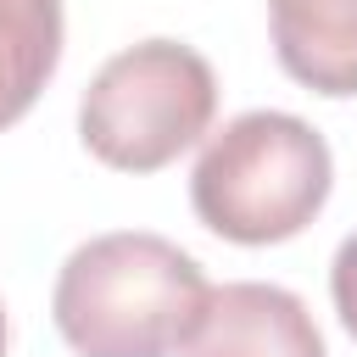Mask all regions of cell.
<instances>
[{
	"label": "cell",
	"instance_id": "52a82bcc",
	"mask_svg": "<svg viewBox=\"0 0 357 357\" xmlns=\"http://www.w3.org/2000/svg\"><path fill=\"white\" fill-rule=\"evenodd\" d=\"M329 296H335V312H340L346 335H357V234H346V240H340V251H335Z\"/></svg>",
	"mask_w": 357,
	"mask_h": 357
},
{
	"label": "cell",
	"instance_id": "6da1fadb",
	"mask_svg": "<svg viewBox=\"0 0 357 357\" xmlns=\"http://www.w3.org/2000/svg\"><path fill=\"white\" fill-rule=\"evenodd\" d=\"M206 273L162 234H95L56 273V329L78 357H173L206 312Z\"/></svg>",
	"mask_w": 357,
	"mask_h": 357
},
{
	"label": "cell",
	"instance_id": "3957f363",
	"mask_svg": "<svg viewBox=\"0 0 357 357\" xmlns=\"http://www.w3.org/2000/svg\"><path fill=\"white\" fill-rule=\"evenodd\" d=\"M212 112L218 78L206 56L178 39H139L89 78L78 100V134L106 167L156 173L212 128Z\"/></svg>",
	"mask_w": 357,
	"mask_h": 357
},
{
	"label": "cell",
	"instance_id": "ba28073f",
	"mask_svg": "<svg viewBox=\"0 0 357 357\" xmlns=\"http://www.w3.org/2000/svg\"><path fill=\"white\" fill-rule=\"evenodd\" d=\"M0 357H6V307H0Z\"/></svg>",
	"mask_w": 357,
	"mask_h": 357
},
{
	"label": "cell",
	"instance_id": "277c9868",
	"mask_svg": "<svg viewBox=\"0 0 357 357\" xmlns=\"http://www.w3.org/2000/svg\"><path fill=\"white\" fill-rule=\"evenodd\" d=\"M184 357H324V335L284 284L234 279L206 296Z\"/></svg>",
	"mask_w": 357,
	"mask_h": 357
},
{
	"label": "cell",
	"instance_id": "7a4b0ae2",
	"mask_svg": "<svg viewBox=\"0 0 357 357\" xmlns=\"http://www.w3.org/2000/svg\"><path fill=\"white\" fill-rule=\"evenodd\" d=\"M329 145L290 112H240L223 123L190 173L195 218L234 245H279L329 201Z\"/></svg>",
	"mask_w": 357,
	"mask_h": 357
},
{
	"label": "cell",
	"instance_id": "8992f818",
	"mask_svg": "<svg viewBox=\"0 0 357 357\" xmlns=\"http://www.w3.org/2000/svg\"><path fill=\"white\" fill-rule=\"evenodd\" d=\"M61 61V0H0V128H11Z\"/></svg>",
	"mask_w": 357,
	"mask_h": 357
},
{
	"label": "cell",
	"instance_id": "5b68a950",
	"mask_svg": "<svg viewBox=\"0 0 357 357\" xmlns=\"http://www.w3.org/2000/svg\"><path fill=\"white\" fill-rule=\"evenodd\" d=\"M279 67L318 95H357V0H268Z\"/></svg>",
	"mask_w": 357,
	"mask_h": 357
}]
</instances>
